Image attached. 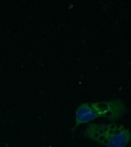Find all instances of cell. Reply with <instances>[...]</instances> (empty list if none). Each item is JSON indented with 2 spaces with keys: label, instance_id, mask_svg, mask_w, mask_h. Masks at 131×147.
<instances>
[{
  "label": "cell",
  "instance_id": "7a4b0ae2",
  "mask_svg": "<svg viewBox=\"0 0 131 147\" xmlns=\"http://www.w3.org/2000/svg\"><path fill=\"white\" fill-rule=\"evenodd\" d=\"M83 136L106 147H126L131 140L130 131L122 125L113 123H90L84 131Z\"/></svg>",
  "mask_w": 131,
  "mask_h": 147
},
{
  "label": "cell",
  "instance_id": "6da1fadb",
  "mask_svg": "<svg viewBox=\"0 0 131 147\" xmlns=\"http://www.w3.org/2000/svg\"><path fill=\"white\" fill-rule=\"evenodd\" d=\"M126 112V103L121 99L81 103L76 110L75 126L73 129L80 124L87 123L101 117L107 118L110 122L117 121Z\"/></svg>",
  "mask_w": 131,
  "mask_h": 147
}]
</instances>
